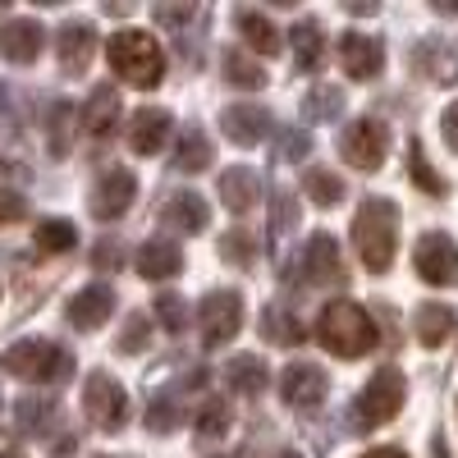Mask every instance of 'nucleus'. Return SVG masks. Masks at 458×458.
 Returning <instances> with one entry per match:
<instances>
[{"instance_id": "f257e3e1", "label": "nucleus", "mask_w": 458, "mask_h": 458, "mask_svg": "<svg viewBox=\"0 0 458 458\" xmlns=\"http://www.w3.org/2000/svg\"><path fill=\"white\" fill-rule=\"evenodd\" d=\"M353 248L371 276H386L399 248V207L390 198H367L353 216Z\"/></svg>"}, {"instance_id": "f03ea898", "label": "nucleus", "mask_w": 458, "mask_h": 458, "mask_svg": "<svg viewBox=\"0 0 458 458\" xmlns=\"http://www.w3.org/2000/svg\"><path fill=\"white\" fill-rule=\"evenodd\" d=\"M106 60H110V69L120 73L129 88H142V92L161 88V79H165V51H161L157 37L142 32V28H120V32H110Z\"/></svg>"}, {"instance_id": "7ed1b4c3", "label": "nucleus", "mask_w": 458, "mask_h": 458, "mask_svg": "<svg viewBox=\"0 0 458 458\" xmlns=\"http://www.w3.org/2000/svg\"><path fill=\"white\" fill-rule=\"evenodd\" d=\"M317 344L335 358H362L376 349V326L371 317L349 298L326 302V312L317 317Z\"/></svg>"}, {"instance_id": "20e7f679", "label": "nucleus", "mask_w": 458, "mask_h": 458, "mask_svg": "<svg viewBox=\"0 0 458 458\" xmlns=\"http://www.w3.org/2000/svg\"><path fill=\"white\" fill-rule=\"evenodd\" d=\"M0 367L14 380H28V386H55V380L73 376V353L51 339H19L0 353Z\"/></svg>"}, {"instance_id": "39448f33", "label": "nucleus", "mask_w": 458, "mask_h": 458, "mask_svg": "<svg viewBox=\"0 0 458 458\" xmlns=\"http://www.w3.org/2000/svg\"><path fill=\"white\" fill-rule=\"evenodd\" d=\"M408 399V376L399 367H376L371 380L362 386V394L353 399V422L358 431H376V427H390L394 417L403 412Z\"/></svg>"}, {"instance_id": "423d86ee", "label": "nucleus", "mask_w": 458, "mask_h": 458, "mask_svg": "<svg viewBox=\"0 0 458 458\" xmlns=\"http://www.w3.org/2000/svg\"><path fill=\"white\" fill-rule=\"evenodd\" d=\"M83 412L97 431H124L129 422V394L110 371H92L83 380Z\"/></svg>"}, {"instance_id": "0eeeda50", "label": "nucleus", "mask_w": 458, "mask_h": 458, "mask_svg": "<svg viewBox=\"0 0 458 458\" xmlns=\"http://www.w3.org/2000/svg\"><path fill=\"white\" fill-rule=\"evenodd\" d=\"M339 157L349 161L353 170H380L386 157H390V124L376 120V114L353 120L349 129H344V138H339Z\"/></svg>"}, {"instance_id": "6e6552de", "label": "nucleus", "mask_w": 458, "mask_h": 458, "mask_svg": "<svg viewBox=\"0 0 458 458\" xmlns=\"http://www.w3.org/2000/svg\"><path fill=\"white\" fill-rule=\"evenodd\" d=\"M198 330L207 349H225L229 339L243 330V293L234 289H211L198 308Z\"/></svg>"}, {"instance_id": "1a4fd4ad", "label": "nucleus", "mask_w": 458, "mask_h": 458, "mask_svg": "<svg viewBox=\"0 0 458 458\" xmlns=\"http://www.w3.org/2000/svg\"><path fill=\"white\" fill-rule=\"evenodd\" d=\"M293 280L308 284V289H344L349 284V271H344V261H339V243L330 234H312L308 248H302Z\"/></svg>"}, {"instance_id": "9d476101", "label": "nucleus", "mask_w": 458, "mask_h": 458, "mask_svg": "<svg viewBox=\"0 0 458 458\" xmlns=\"http://www.w3.org/2000/svg\"><path fill=\"white\" fill-rule=\"evenodd\" d=\"M412 266H417V276H422L427 284L449 289V284H458V243L449 234H440V229H431V234L417 239Z\"/></svg>"}, {"instance_id": "9b49d317", "label": "nucleus", "mask_w": 458, "mask_h": 458, "mask_svg": "<svg viewBox=\"0 0 458 458\" xmlns=\"http://www.w3.org/2000/svg\"><path fill=\"white\" fill-rule=\"evenodd\" d=\"M408 64H412V73H422L427 83L449 88V83H458V42L431 32V37H422V42L408 51Z\"/></svg>"}, {"instance_id": "f8f14e48", "label": "nucleus", "mask_w": 458, "mask_h": 458, "mask_svg": "<svg viewBox=\"0 0 458 458\" xmlns=\"http://www.w3.org/2000/svg\"><path fill=\"white\" fill-rule=\"evenodd\" d=\"M133 198H138V174L133 170H124V165H114V170H106L97 183H92V198H88V207H92V216L97 220H120L129 207H133Z\"/></svg>"}, {"instance_id": "ddd939ff", "label": "nucleus", "mask_w": 458, "mask_h": 458, "mask_svg": "<svg viewBox=\"0 0 458 458\" xmlns=\"http://www.w3.org/2000/svg\"><path fill=\"white\" fill-rule=\"evenodd\" d=\"M280 394H284L289 408L312 412V408H321L326 394H330V376H326L317 362H289L284 376H280Z\"/></svg>"}, {"instance_id": "4468645a", "label": "nucleus", "mask_w": 458, "mask_h": 458, "mask_svg": "<svg viewBox=\"0 0 458 458\" xmlns=\"http://www.w3.org/2000/svg\"><path fill=\"white\" fill-rule=\"evenodd\" d=\"M339 64H344V73L349 79H358V83H371L380 69H386V42L380 37H371V32H339Z\"/></svg>"}, {"instance_id": "2eb2a0df", "label": "nucleus", "mask_w": 458, "mask_h": 458, "mask_svg": "<svg viewBox=\"0 0 458 458\" xmlns=\"http://www.w3.org/2000/svg\"><path fill=\"white\" fill-rule=\"evenodd\" d=\"M120 92H114L110 83H101V88H92V97H88V106L79 110V129L92 138V142H110L114 138V129H120Z\"/></svg>"}, {"instance_id": "dca6fc26", "label": "nucleus", "mask_w": 458, "mask_h": 458, "mask_svg": "<svg viewBox=\"0 0 458 458\" xmlns=\"http://www.w3.org/2000/svg\"><path fill=\"white\" fill-rule=\"evenodd\" d=\"M174 133V114L161 110V106H142L133 110V120H129V147L138 151V157H157V151L170 142Z\"/></svg>"}, {"instance_id": "f3484780", "label": "nucleus", "mask_w": 458, "mask_h": 458, "mask_svg": "<svg viewBox=\"0 0 458 458\" xmlns=\"http://www.w3.org/2000/svg\"><path fill=\"white\" fill-rule=\"evenodd\" d=\"M55 55H60L64 73H83L92 64V55H97V28L88 19H69L55 32Z\"/></svg>"}, {"instance_id": "a211bd4d", "label": "nucleus", "mask_w": 458, "mask_h": 458, "mask_svg": "<svg viewBox=\"0 0 458 458\" xmlns=\"http://www.w3.org/2000/svg\"><path fill=\"white\" fill-rule=\"evenodd\" d=\"M161 220L170 229H179V234H207L211 225V207L202 193H193V188H179V193H170L161 202Z\"/></svg>"}, {"instance_id": "6ab92c4d", "label": "nucleus", "mask_w": 458, "mask_h": 458, "mask_svg": "<svg viewBox=\"0 0 458 458\" xmlns=\"http://www.w3.org/2000/svg\"><path fill=\"white\" fill-rule=\"evenodd\" d=\"M220 129H225V138L234 142V147H257V142L266 138V129H271V110L252 106V101L225 106V110H220Z\"/></svg>"}, {"instance_id": "aec40b11", "label": "nucleus", "mask_w": 458, "mask_h": 458, "mask_svg": "<svg viewBox=\"0 0 458 458\" xmlns=\"http://www.w3.org/2000/svg\"><path fill=\"white\" fill-rule=\"evenodd\" d=\"M110 312H114V289L110 284H83L79 293L69 298V308H64L73 330H97V326L110 321Z\"/></svg>"}, {"instance_id": "412c9836", "label": "nucleus", "mask_w": 458, "mask_h": 458, "mask_svg": "<svg viewBox=\"0 0 458 458\" xmlns=\"http://www.w3.org/2000/svg\"><path fill=\"white\" fill-rule=\"evenodd\" d=\"M42 47H47V28L37 19H10L0 28V55L10 64H32L42 55Z\"/></svg>"}, {"instance_id": "4be33fe9", "label": "nucleus", "mask_w": 458, "mask_h": 458, "mask_svg": "<svg viewBox=\"0 0 458 458\" xmlns=\"http://www.w3.org/2000/svg\"><path fill=\"white\" fill-rule=\"evenodd\" d=\"M261 198H266V183H261V174L252 165H234V170L220 174V202L234 216H248Z\"/></svg>"}, {"instance_id": "5701e85b", "label": "nucleus", "mask_w": 458, "mask_h": 458, "mask_svg": "<svg viewBox=\"0 0 458 458\" xmlns=\"http://www.w3.org/2000/svg\"><path fill=\"white\" fill-rule=\"evenodd\" d=\"M257 335H261L266 344H280V349H298V344L308 339V326H302V317L289 308V302H266Z\"/></svg>"}, {"instance_id": "b1692460", "label": "nucleus", "mask_w": 458, "mask_h": 458, "mask_svg": "<svg viewBox=\"0 0 458 458\" xmlns=\"http://www.w3.org/2000/svg\"><path fill=\"white\" fill-rule=\"evenodd\" d=\"M138 276L142 280H174L179 271H183V252H179V243L174 239H147L142 248H138Z\"/></svg>"}, {"instance_id": "393cba45", "label": "nucleus", "mask_w": 458, "mask_h": 458, "mask_svg": "<svg viewBox=\"0 0 458 458\" xmlns=\"http://www.w3.org/2000/svg\"><path fill=\"white\" fill-rule=\"evenodd\" d=\"M170 161H174V170H179V174H202V170H211V161H216V147H211L207 129H202V124H183Z\"/></svg>"}, {"instance_id": "a878e982", "label": "nucleus", "mask_w": 458, "mask_h": 458, "mask_svg": "<svg viewBox=\"0 0 458 458\" xmlns=\"http://www.w3.org/2000/svg\"><path fill=\"white\" fill-rule=\"evenodd\" d=\"M225 386H229V394L257 399V394H266V386H271V371H266V362L257 353H239V358L225 362Z\"/></svg>"}, {"instance_id": "bb28decb", "label": "nucleus", "mask_w": 458, "mask_h": 458, "mask_svg": "<svg viewBox=\"0 0 458 458\" xmlns=\"http://www.w3.org/2000/svg\"><path fill=\"white\" fill-rule=\"evenodd\" d=\"M289 42H293V60H298V73H317L326 64V28L317 19H298L289 28Z\"/></svg>"}, {"instance_id": "cd10ccee", "label": "nucleus", "mask_w": 458, "mask_h": 458, "mask_svg": "<svg viewBox=\"0 0 458 458\" xmlns=\"http://www.w3.org/2000/svg\"><path fill=\"white\" fill-rule=\"evenodd\" d=\"M234 23H239V37L248 42V51H257V55H266V60L284 51V37L276 32V23L266 19L261 10H239Z\"/></svg>"}, {"instance_id": "c85d7f7f", "label": "nucleus", "mask_w": 458, "mask_h": 458, "mask_svg": "<svg viewBox=\"0 0 458 458\" xmlns=\"http://www.w3.org/2000/svg\"><path fill=\"white\" fill-rule=\"evenodd\" d=\"M454 326H458V312L449 308V302H422V308H417V317H412L417 344H427V349H440Z\"/></svg>"}, {"instance_id": "c756f323", "label": "nucleus", "mask_w": 458, "mask_h": 458, "mask_svg": "<svg viewBox=\"0 0 458 458\" xmlns=\"http://www.w3.org/2000/svg\"><path fill=\"white\" fill-rule=\"evenodd\" d=\"M229 427H234V412H229L225 399H202V403H198V412H193V436H198L202 445L225 440Z\"/></svg>"}, {"instance_id": "7c9ffc66", "label": "nucleus", "mask_w": 458, "mask_h": 458, "mask_svg": "<svg viewBox=\"0 0 458 458\" xmlns=\"http://www.w3.org/2000/svg\"><path fill=\"white\" fill-rule=\"evenodd\" d=\"M14 427H19L23 436H47V431L55 427V403L42 399V394L14 399Z\"/></svg>"}, {"instance_id": "2f4dec72", "label": "nucleus", "mask_w": 458, "mask_h": 458, "mask_svg": "<svg viewBox=\"0 0 458 458\" xmlns=\"http://www.w3.org/2000/svg\"><path fill=\"white\" fill-rule=\"evenodd\" d=\"M32 243H37V252L60 257V252H73V248H79V229H73V220L51 216V220H37V229H32Z\"/></svg>"}, {"instance_id": "473e14b6", "label": "nucleus", "mask_w": 458, "mask_h": 458, "mask_svg": "<svg viewBox=\"0 0 458 458\" xmlns=\"http://www.w3.org/2000/svg\"><path fill=\"white\" fill-rule=\"evenodd\" d=\"M142 422H147V431H151V436H170V431H179V427H183V403H179V394H174V390L151 394Z\"/></svg>"}, {"instance_id": "72a5a7b5", "label": "nucleus", "mask_w": 458, "mask_h": 458, "mask_svg": "<svg viewBox=\"0 0 458 458\" xmlns=\"http://www.w3.org/2000/svg\"><path fill=\"white\" fill-rule=\"evenodd\" d=\"M339 110H344V92L335 83H317L308 97H302V114H308L312 124H330L339 120Z\"/></svg>"}, {"instance_id": "f704fd0d", "label": "nucleus", "mask_w": 458, "mask_h": 458, "mask_svg": "<svg viewBox=\"0 0 458 458\" xmlns=\"http://www.w3.org/2000/svg\"><path fill=\"white\" fill-rule=\"evenodd\" d=\"M225 83H234L243 92H257V88H266V69L243 51H225Z\"/></svg>"}, {"instance_id": "c9c22d12", "label": "nucleus", "mask_w": 458, "mask_h": 458, "mask_svg": "<svg viewBox=\"0 0 458 458\" xmlns=\"http://www.w3.org/2000/svg\"><path fill=\"white\" fill-rule=\"evenodd\" d=\"M408 174H412V183L422 188V193H431V198H445V179L436 174V165L427 161V147L422 142H408Z\"/></svg>"}, {"instance_id": "e433bc0d", "label": "nucleus", "mask_w": 458, "mask_h": 458, "mask_svg": "<svg viewBox=\"0 0 458 458\" xmlns=\"http://www.w3.org/2000/svg\"><path fill=\"white\" fill-rule=\"evenodd\" d=\"M302 193H308L317 207H339L344 202V179L330 170H308L302 174Z\"/></svg>"}, {"instance_id": "4c0bfd02", "label": "nucleus", "mask_w": 458, "mask_h": 458, "mask_svg": "<svg viewBox=\"0 0 458 458\" xmlns=\"http://www.w3.org/2000/svg\"><path fill=\"white\" fill-rule=\"evenodd\" d=\"M188 302H183V293H157V326L165 330V335H183L188 330Z\"/></svg>"}, {"instance_id": "58836bf2", "label": "nucleus", "mask_w": 458, "mask_h": 458, "mask_svg": "<svg viewBox=\"0 0 458 458\" xmlns=\"http://www.w3.org/2000/svg\"><path fill=\"white\" fill-rule=\"evenodd\" d=\"M47 120H51V157H69V124H79V110L69 101H55Z\"/></svg>"}, {"instance_id": "ea45409f", "label": "nucleus", "mask_w": 458, "mask_h": 458, "mask_svg": "<svg viewBox=\"0 0 458 458\" xmlns=\"http://www.w3.org/2000/svg\"><path fill=\"white\" fill-rule=\"evenodd\" d=\"M220 257H225V261H234V266H243V271H248V266L257 261V243H252L248 229H229V234L220 239Z\"/></svg>"}, {"instance_id": "a19ab883", "label": "nucleus", "mask_w": 458, "mask_h": 458, "mask_svg": "<svg viewBox=\"0 0 458 458\" xmlns=\"http://www.w3.org/2000/svg\"><path fill=\"white\" fill-rule=\"evenodd\" d=\"M147 339H151V321H147V312H133V317L124 321V335H120V344H114V349H120V353H142Z\"/></svg>"}, {"instance_id": "79ce46f5", "label": "nucleus", "mask_w": 458, "mask_h": 458, "mask_svg": "<svg viewBox=\"0 0 458 458\" xmlns=\"http://www.w3.org/2000/svg\"><path fill=\"white\" fill-rule=\"evenodd\" d=\"M312 151V138L302 129H280V161H302Z\"/></svg>"}, {"instance_id": "37998d69", "label": "nucleus", "mask_w": 458, "mask_h": 458, "mask_svg": "<svg viewBox=\"0 0 458 458\" xmlns=\"http://www.w3.org/2000/svg\"><path fill=\"white\" fill-rule=\"evenodd\" d=\"M151 14H157L161 28H183V23L198 19V5H193V0H183V5H157Z\"/></svg>"}, {"instance_id": "c03bdc74", "label": "nucleus", "mask_w": 458, "mask_h": 458, "mask_svg": "<svg viewBox=\"0 0 458 458\" xmlns=\"http://www.w3.org/2000/svg\"><path fill=\"white\" fill-rule=\"evenodd\" d=\"M19 220H28L23 193H14V188H0V229H5V225H19Z\"/></svg>"}, {"instance_id": "a18cd8bd", "label": "nucleus", "mask_w": 458, "mask_h": 458, "mask_svg": "<svg viewBox=\"0 0 458 458\" xmlns=\"http://www.w3.org/2000/svg\"><path fill=\"white\" fill-rule=\"evenodd\" d=\"M120 261H124V248L114 243V239H101V243L92 248V266H97V271H114Z\"/></svg>"}, {"instance_id": "49530a36", "label": "nucleus", "mask_w": 458, "mask_h": 458, "mask_svg": "<svg viewBox=\"0 0 458 458\" xmlns=\"http://www.w3.org/2000/svg\"><path fill=\"white\" fill-rule=\"evenodd\" d=\"M440 133H445V142L458 151V101H454V106L440 114Z\"/></svg>"}, {"instance_id": "de8ad7c7", "label": "nucleus", "mask_w": 458, "mask_h": 458, "mask_svg": "<svg viewBox=\"0 0 458 458\" xmlns=\"http://www.w3.org/2000/svg\"><path fill=\"white\" fill-rule=\"evenodd\" d=\"M358 458H408V454L394 449V445H386V449H367V454H358Z\"/></svg>"}, {"instance_id": "09e8293b", "label": "nucleus", "mask_w": 458, "mask_h": 458, "mask_svg": "<svg viewBox=\"0 0 458 458\" xmlns=\"http://www.w3.org/2000/svg\"><path fill=\"white\" fill-rule=\"evenodd\" d=\"M436 14H458V0H431Z\"/></svg>"}, {"instance_id": "8fccbe9b", "label": "nucleus", "mask_w": 458, "mask_h": 458, "mask_svg": "<svg viewBox=\"0 0 458 458\" xmlns=\"http://www.w3.org/2000/svg\"><path fill=\"white\" fill-rule=\"evenodd\" d=\"M0 458H23V454H19V445H10L5 436H0Z\"/></svg>"}, {"instance_id": "3c124183", "label": "nucleus", "mask_w": 458, "mask_h": 458, "mask_svg": "<svg viewBox=\"0 0 458 458\" xmlns=\"http://www.w3.org/2000/svg\"><path fill=\"white\" fill-rule=\"evenodd\" d=\"M280 458H302V454H298V449H284V454H280Z\"/></svg>"}, {"instance_id": "603ef678", "label": "nucleus", "mask_w": 458, "mask_h": 458, "mask_svg": "<svg viewBox=\"0 0 458 458\" xmlns=\"http://www.w3.org/2000/svg\"><path fill=\"white\" fill-rule=\"evenodd\" d=\"M97 458H129V454H97Z\"/></svg>"}]
</instances>
